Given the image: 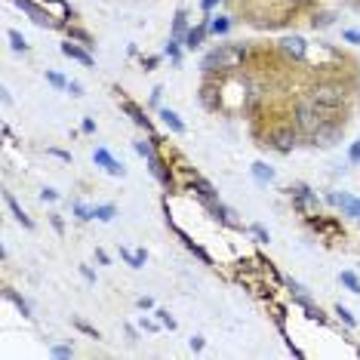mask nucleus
Instances as JSON below:
<instances>
[{"mask_svg":"<svg viewBox=\"0 0 360 360\" xmlns=\"http://www.w3.org/2000/svg\"><path fill=\"white\" fill-rule=\"evenodd\" d=\"M243 56H247V46H240V44H219L212 53L203 56V68H207V71H234V68H240Z\"/></svg>","mask_w":360,"mask_h":360,"instance_id":"1","label":"nucleus"},{"mask_svg":"<svg viewBox=\"0 0 360 360\" xmlns=\"http://www.w3.org/2000/svg\"><path fill=\"white\" fill-rule=\"evenodd\" d=\"M342 102H345V89L339 84H317L311 89V105L317 108H339Z\"/></svg>","mask_w":360,"mask_h":360,"instance_id":"2","label":"nucleus"},{"mask_svg":"<svg viewBox=\"0 0 360 360\" xmlns=\"http://www.w3.org/2000/svg\"><path fill=\"white\" fill-rule=\"evenodd\" d=\"M296 124H299L302 129H305V133H311V136H314L317 129L323 127V120L317 117V111L311 108V105H299V108H296Z\"/></svg>","mask_w":360,"mask_h":360,"instance_id":"3","label":"nucleus"},{"mask_svg":"<svg viewBox=\"0 0 360 360\" xmlns=\"http://www.w3.org/2000/svg\"><path fill=\"white\" fill-rule=\"evenodd\" d=\"M19 10H25L28 15H31V22L34 25H44V28H53V15L44 10V6H37V4H31V0H13Z\"/></svg>","mask_w":360,"mask_h":360,"instance_id":"4","label":"nucleus"},{"mask_svg":"<svg viewBox=\"0 0 360 360\" xmlns=\"http://www.w3.org/2000/svg\"><path fill=\"white\" fill-rule=\"evenodd\" d=\"M281 50L290 56V59H305V53H308V44H305V37L302 34H286L283 40H281Z\"/></svg>","mask_w":360,"mask_h":360,"instance_id":"5","label":"nucleus"},{"mask_svg":"<svg viewBox=\"0 0 360 360\" xmlns=\"http://www.w3.org/2000/svg\"><path fill=\"white\" fill-rule=\"evenodd\" d=\"M93 160L99 163V167L105 169V173H111V176H124V173H127V169H124V163H117V160H114V158H111V154L105 151V148H96Z\"/></svg>","mask_w":360,"mask_h":360,"instance_id":"6","label":"nucleus"},{"mask_svg":"<svg viewBox=\"0 0 360 360\" xmlns=\"http://www.w3.org/2000/svg\"><path fill=\"white\" fill-rule=\"evenodd\" d=\"M330 200L335 203V207L345 210L348 216H357V219H360V200H354L351 194H330Z\"/></svg>","mask_w":360,"mask_h":360,"instance_id":"7","label":"nucleus"},{"mask_svg":"<svg viewBox=\"0 0 360 360\" xmlns=\"http://www.w3.org/2000/svg\"><path fill=\"white\" fill-rule=\"evenodd\" d=\"M4 200H6V207H10V212L15 216V222H22V228H28V231H31V228H34V222H31V219L25 216V210H22L19 203H15L13 194H4Z\"/></svg>","mask_w":360,"mask_h":360,"instance_id":"8","label":"nucleus"},{"mask_svg":"<svg viewBox=\"0 0 360 360\" xmlns=\"http://www.w3.org/2000/svg\"><path fill=\"white\" fill-rule=\"evenodd\" d=\"M274 145H277L281 151H290L292 145H296V133H292V127L277 129V133H274Z\"/></svg>","mask_w":360,"mask_h":360,"instance_id":"9","label":"nucleus"},{"mask_svg":"<svg viewBox=\"0 0 360 360\" xmlns=\"http://www.w3.org/2000/svg\"><path fill=\"white\" fill-rule=\"evenodd\" d=\"M296 200H299V207L305 210V212H317V198H314V194L308 191L305 185H302V188H296Z\"/></svg>","mask_w":360,"mask_h":360,"instance_id":"10","label":"nucleus"},{"mask_svg":"<svg viewBox=\"0 0 360 360\" xmlns=\"http://www.w3.org/2000/svg\"><path fill=\"white\" fill-rule=\"evenodd\" d=\"M62 53L68 56V59H77L80 65H86V68L93 65V56L84 53V50H80V46H75V44H62Z\"/></svg>","mask_w":360,"mask_h":360,"instance_id":"11","label":"nucleus"},{"mask_svg":"<svg viewBox=\"0 0 360 360\" xmlns=\"http://www.w3.org/2000/svg\"><path fill=\"white\" fill-rule=\"evenodd\" d=\"M120 256H124L127 259V265L129 268H142L145 265V259H148V252H145V250H127V247H120Z\"/></svg>","mask_w":360,"mask_h":360,"instance_id":"12","label":"nucleus"},{"mask_svg":"<svg viewBox=\"0 0 360 360\" xmlns=\"http://www.w3.org/2000/svg\"><path fill=\"white\" fill-rule=\"evenodd\" d=\"M252 179H256V182H262V185H265V182H271V179H274V169L268 167V163L256 160V163H252Z\"/></svg>","mask_w":360,"mask_h":360,"instance_id":"13","label":"nucleus"},{"mask_svg":"<svg viewBox=\"0 0 360 360\" xmlns=\"http://www.w3.org/2000/svg\"><path fill=\"white\" fill-rule=\"evenodd\" d=\"M160 117H163V124H167L169 129H173V133H185V124H182V120H179V114H176V111L163 108V111H160Z\"/></svg>","mask_w":360,"mask_h":360,"instance_id":"14","label":"nucleus"},{"mask_svg":"<svg viewBox=\"0 0 360 360\" xmlns=\"http://www.w3.org/2000/svg\"><path fill=\"white\" fill-rule=\"evenodd\" d=\"M203 34H207V25H198V28H191V31H188V34H185V46H188V50H194V46H200Z\"/></svg>","mask_w":360,"mask_h":360,"instance_id":"15","label":"nucleus"},{"mask_svg":"<svg viewBox=\"0 0 360 360\" xmlns=\"http://www.w3.org/2000/svg\"><path fill=\"white\" fill-rule=\"evenodd\" d=\"M4 296H6V299H10V302H13V305H15V308H19V311H22V317H31V308H28V302H25V299H22V296H15V292H13V290H4Z\"/></svg>","mask_w":360,"mask_h":360,"instance_id":"16","label":"nucleus"},{"mask_svg":"<svg viewBox=\"0 0 360 360\" xmlns=\"http://www.w3.org/2000/svg\"><path fill=\"white\" fill-rule=\"evenodd\" d=\"M339 281L345 283L351 292H360V281H357V274H354V271H342V277H339Z\"/></svg>","mask_w":360,"mask_h":360,"instance_id":"17","label":"nucleus"},{"mask_svg":"<svg viewBox=\"0 0 360 360\" xmlns=\"http://www.w3.org/2000/svg\"><path fill=\"white\" fill-rule=\"evenodd\" d=\"M114 212H117V210H114L111 203H105V207H96V219H99V222H111Z\"/></svg>","mask_w":360,"mask_h":360,"instance_id":"18","label":"nucleus"},{"mask_svg":"<svg viewBox=\"0 0 360 360\" xmlns=\"http://www.w3.org/2000/svg\"><path fill=\"white\" fill-rule=\"evenodd\" d=\"M75 216L80 222H86V219H96V210H89L86 203H75Z\"/></svg>","mask_w":360,"mask_h":360,"instance_id":"19","label":"nucleus"},{"mask_svg":"<svg viewBox=\"0 0 360 360\" xmlns=\"http://www.w3.org/2000/svg\"><path fill=\"white\" fill-rule=\"evenodd\" d=\"M228 28H231V22H228L225 15H219L216 22H210V31H212V34H225Z\"/></svg>","mask_w":360,"mask_h":360,"instance_id":"20","label":"nucleus"},{"mask_svg":"<svg viewBox=\"0 0 360 360\" xmlns=\"http://www.w3.org/2000/svg\"><path fill=\"white\" fill-rule=\"evenodd\" d=\"M124 108H127V114H133V120H136V124H139V127H148V117H142V111H139V108H136V105H133V102H127V105H124Z\"/></svg>","mask_w":360,"mask_h":360,"instance_id":"21","label":"nucleus"},{"mask_svg":"<svg viewBox=\"0 0 360 360\" xmlns=\"http://www.w3.org/2000/svg\"><path fill=\"white\" fill-rule=\"evenodd\" d=\"M179 37H185V10H179L176 13V28H173V40Z\"/></svg>","mask_w":360,"mask_h":360,"instance_id":"22","label":"nucleus"},{"mask_svg":"<svg viewBox=\"0 0 360 360\" xmlns=\"http://www.w3.org/2000/svg\"><path fill=\"white\" fill-rule=\"evenodd\" d=\"M10 44H13V50H19V53H25V50H28L25 37H22L19 31H10Z\"/></svg>","mask_w":360,"mask_h":360,"instance_id":"23","label":"nucleus"},{"mask_svg":"<svg viewBox=\"0 0 360 360\" xmlns=\"http://www.w3.org/2000/svg\"><path fill=\"white\" fill-rule=\"evenodd\" d=\"M158 314V321H160V326H167V330H176V321L167 314V311H154Z\"/></svg>","mask_w":360,"mask_h":360,"instance_id":"24","label":"nucleus"},{"mask_svg":"<svg viewBox=\"0 0 360 360\" xmlns=\"http://www.w3.org/2000/svg\"><path fill=\"white\" fill-rule=\"evenodd\" d=\"M335 314H339V317H342V321H345L348 326H354V323H357V321H354V314H351V311H348V308H342V305H339V308H335Z\"/></svg>","mask_w":360,"mask_h":360,"instance_id":"25","label":"nucleus"},{"mask_svg":"<svg viewBox=\"0 0 360 360\" xmlns=\"http://www.w3.org/2000/svg\"><path fill=\"white\" fill-rule=\"evenodd\" d=\"M71 354H75V351H71L68 345H56V348H53V357H59V360H65V357H71Z\"/></svg>","mask_w":360,"mask_h":360,"instance_id":"26","label":"nucleus"},{"mask_svg":"<svg viewBox=\"0 0 360 360\" xmlns=\"http://www.w3.org/2000/svg\"><path fill=\"white\" fill-rule=\"evenodd\" d=\"M136 151L142 154V158H148V160L154 158V151H151V145H148V142H136Z\"/></svg>","mask_w":360,"mask_h":360,"instance_id":"27","label":"nucleus"},{"mask_svg":"<svg viewBox=\"0 0 360 360\" xmlns=\"http://www.w3.org/2000/svg\"><path fill=\"white\" fill-rule=\"evenodd\" d=\"M56 198H59V191H56V188H44V191H40V200H56Z\"/></svg>","mask_w":360,"mask_h":360,"instance_id":"28","label":"nucleus"},{"mask_svg":"<svg viewBox=\"0 0 360 360\" xmlns=\"http://www.w3.org/2000/svg\"><path fill=\"white\" fill-rule=\"evenodd\" d=\"M46 80H50L53 86H68V84H65V77H62V75H56V71H50V75H46Z\"/></svg>","mask_w":360,"mask_h":360,"instance_id":"29","label":"nucleus"},{"mask_svg":"<svg viewBox=\"0 0 360 360\" xmlns=\"http://www.w3.org/2000/svg\"><path fill=\"white\" fill-rule=\"evenodd\" d=\"M252 234H256L262 243H268V231H265V228H262V225H252Z\"/></svg>","mask_w":360,"mask_h":360,"instance_id":"30","label":"nucleus"},{"mask_svg":"<svg viewBox=\"0 0 360 360\" xmlns=\"http://www.w3.org/2000/svg\"><path fill=\"white\" fill-rule=\"evenodd\" d=\"M345 40H348V44H357L360 46V31H345Z\"/></svg>","mask_w":360,"mask_h":360,"instance_id":"31","label":"nucleus"},{"mask_svg":"<svg viewBox=\"0 0 360 360\" xmlns=\"http://www.w3.org/2000/svg\"><path fill=\"white\" fill-rule=\"evenodd\" d=\"M65 89H68V93H71V96H84V86H80V84H68V86H65Z\"/></svg>","mask_w":360,"mask_h":360,"instance_id":"32","label":"nucleus"},{"mask_svg":"<svg viewBox=\"0 0 360 360\" xmlns=\"http://www.w3.org/2000/svg\"><path fill=\"white\" fill-rule=\"evenodd\" d=\"M203 348V335H194L191 339V351H200Z\"/></svg>","mask_w":360,"mask_h":360,"instance_id":"33","label":"nucleus"},{"mask_svg":"<svg viewBox=\"0 0 360 360\" xmlns=\"http://www.w3.org/2000/svg\"><path fill=\"white\" fill-rule=\"evenodd\" d=\"M351 160H360V139H357V142H354V148H351Z\"/></svg>","mask_w":360,"mask_h":360,"instance_id":"34","label":"nucleus"},{"mask_svg":"<svg viewBox=\"0 0 360 360\" xmlns=\"http://www.w3.org/2000/svg\"><path fill=\"white\" fill-rule=\"evenodd\" d=\"M139 308H154V302L148 296H142V299H139Z\"/></svg>","mask_w":360,"mask_h":360,"instance_id":"35","label":"nucleus"},{"mask_svg":"<svg viewBox=\"0 0 360 360\" xmlns=\"http://www.w3.org/2000/svg\"><path fill=\"white\" fill-rule=\"evenodd\" d=\"M53 228H56V231H59V234L65 231V225H62V219H59V216H53Z\"/></svg>","mask_w":360,"mask_h":360,"instance_id":"36","label":"nucleus"},{"mask_svg":"<svg viewBox=\"0 0 360 360\" xmlns=\"http://www.w3.org/2000/svg\"><path fill=\"white\" fill-rule=\"evenodd\" d=\"M80 274H84V277H86V281H96V274H93V271H89V268H86V265H84V268H80Z\"/></svg>","mask_w":360,"mask_h":360,"instance_id":"37","label":"nucleus"},{"mask_svg":"<svg viewBox=\"0 0 360 360\" xmlns=\"http://www.w3.org/2000/svg\"><path fill=\"white\" fill-rule=\"evenodd\" d=\"M216 4H219V0H203V10H207V13H210V10H212V6H216Z\"/></svg>","mask_w":360,"mask_h":360,"instance_id":"38","label":"nucleus"}]
</instances>
